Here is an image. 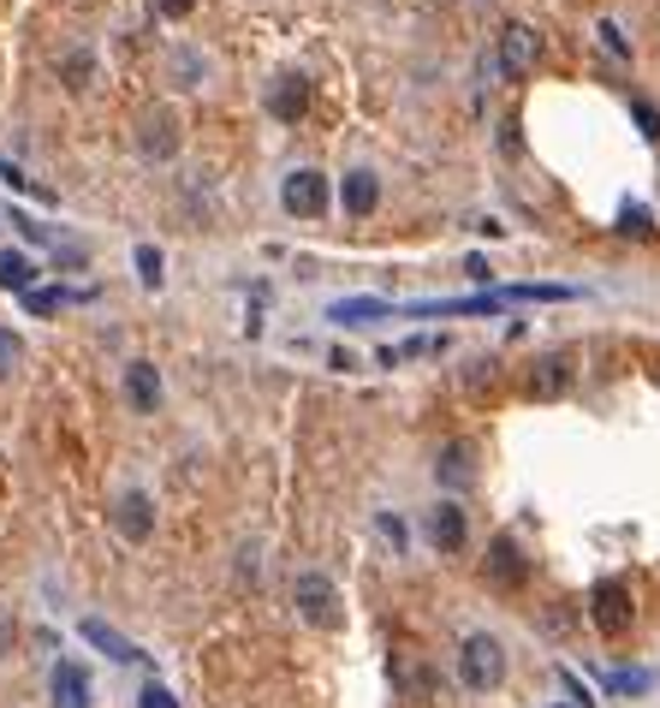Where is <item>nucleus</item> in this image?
<instances>
[{
  "label": "nucleus",
  "mask_w": 660,
  "mask_h": 708,
  "mask_svg": "<svg viewBox=\"0 0 660 708\" xmlns=\"http://www.w3.org/2000/svg\"><path fill=\"white\" fill-rule=\"evenodd\" d=\"M459 685L476 690V697H488V690L506 685V643L494 638V631L464 638V649H459Z\"/></svg>",
  "instance_id": "obj_1"
},
{
  "label": "nucleus",
  "mask_w": 660,
  "mask_h": 708,
  "mask_svg": "<svg viewBox=\"0 0 660 708\" xmlns=\"http://www.w3.org/2000/svg\"><path fill=\"white\" fill-rule=\"evenodd\" d=\"M292 601H298V613L310 619L316 631L345 625V601H340V589H333L328 571H298V578H292Z\"/></svg>",
  "instance_id": "obj_2"
},
{
  "label": "nucleus",
  "mask_w": 660,
  "mask_h": 708,
  "mask_svg": "<svg viewBox=\"0 0 660 708\" xmlns=\"http://www.w3.org/2000/svg\"><path fill=\"white\" fill-rule=\"evenodd\" d=\"M536 61H541V36H536V24L512 19L506 31H501V48H494V78L524 84V78L536 72Z\"/></svg>",
  "instance_id": "obj_3"
},
{
  "label": "nucleus",
  "mask_w": 660,
  "mask_h": 708,
  "mask_svg": "<svg viewBox=\"0 0 660 708\" xmlns=\"http://www.w3.org/2000/svg\"><path fill=\"white\" fill-rule=\"evenodd\" d=\"M590 619H595V631H601V638H625V631H630V619H637L630 584H619V578H601V584L590 589Z\"/></svg>",
  "instance_id": "obj_4"
},
{
  "label": "nucleus",
  "mask_w": 660,
  "mask_h": 708,
  "mask_svg": "<svg viewBox=\"0 0 660 708\" xmlns=\"http://www.w3.org/2000/svg\"><path fill=\"white\" fill-rule=\"evenodd\" d=\"M280 203H286V215H298V220H316V215H328V179H321L316 167H298V173H286V185H280Z\"/></svg>",
  "instance_id": "obj_5"
},
{
  "label": "nucleus",
  "mask_w": 660,
  "mask_h": 708,
  "mask_svg": "<svg viewBox=\"0 0 660 708\" xmlns=\"http://www.w3.org/2000/svg\"><path fill=\"white\" fill-rule=\"evenodd\" d=\"M48 697H54V708H96L90 673H84L78 661H54V673H48Z\"/></svg>",
  "instance_id": "obj_6"
},
{
  "label": "nucleus",
  "mask_w": 660,
  "mask_h": 708,
  "mask_svg": "<svg viewBox=\"0 0 660 708\" xmlns=\"http://www.w3.org/2000/svg\"><path fill=\"white\" fill-rule=\"evenodd\" d=\"M113 530H120L125 542H150L155 536V500L143 489L120 494V507H113Z\"/></svg>",
  "instance_id": "obj_7"
},
{
  "label": "nucleus",
  "mask_w": 660,
  "mask_h": 708,
  "mask_svg": "<svg viewBox=\"0 0 660 708\" xmlns=\"http://www.w3.org/2000/svg\"><path fill=\"white\" fill-rule=\"evenodd\" d=\"M138 150L155 155V161H167L173 150H179V120H173L167 108H150V113L138 120Z\"/></svg>",
  "instance_id": "obj_8"
},
{
  "label": "nucleus",
  "mask_w": 660,
  "mask_h": 708,
  "mask_svg": "<svg viewBox=\"0 0 660 708\" xmlns=\"http://www.w3.org/2000/svg\"><path fill=\"white\" fill-rule=\"evenodd\" d=\"M488 584H501V589H524V584H530V559H524V548L512 536H501L488 548Z\"/></svg>",
  "instance_id": "obj_9"
},
{
  "label": "nucleus",
  "mask_w": 660,
  "mask_h": 708,
  "mask_svg": "<svg viewBox=\"0 0 660 708\" xmlns=\"http://www.w3.org/2000/svg\"><path fill=\"white\" fill-rule=\"evenodd\" d=\"M435 477H440V489H471V482H476L471 440H447V447L435 453Z\"/></svg>",
  "instance_id": "obj_10"
},
{
  "label": "nucleus",
  "mask_w": 660,
  "mask_h": 708,
  "mask_svg": "<svg viewBox=\"0 0 660 708\" xmlns=\"http://www.w3.org/2000/svg\"><path fill=\"white\" fill-rule=\"evenodd\" d=\"M304 108H310V84H304L298 72H280L274 90H268V113H274V120H286V126H298Z\"/></svg>",
  "instance_id": "obj_11"
},
{
  "label": "nucleus",
  "mask_w": 660,
  "mask_h": 708,
  "mask_svg": "<svg viewBox=\"0 0 660 708\" xmlns=\"http://www.w3.org/2000/svg\"><path fill=\"white\" fill-rule=\"evenodd\" d=\"M393 690H399V697H435L440 690V678H435V667L429 661H417V655H393Z\"/></svg>",
  "instance_id": "obj_12"
},
{
  "label": "nucleus",
  "mask_w": 660,
  "mask_h": 708,
  "mask_svg": "<svg viewBox=\"0 0 660 708\" xmlns=\"http://www.w3.org/2000/svg\"><path fill=\"white\" fill-rule=\"evenodd\" d=\"M565 388H571V358L548 351V358L530 363V400H560Z\"/></svg>",
  "instance_id": "obj_13"
},
{
  "label": "nucleus",
  "mask_w": 660,
  "mask_h": 708,
  "mask_svg": "<svg viewBox=\"0 0 660 708\" xmlns=\"http://www.w3.org/2000/svg\"><path fill=\"white\" fill-rule=\"evenodd\" d=\"M78 631H84V643H96V649H101V655H108V661H120V667H131V661H138V655H143V649H138V643H131V638H120V631H113V625H108V619H84V625H78Z\"/></svg>",
  "instance_id": "obj_14"
},
{
  "label": "nucleus",
  "mask_w": 660,
  "mask_h": 708,
  "mask_svg": "<svg viewBox=\"0 0 660 708\" xmlns=\"http://www.w3.org/2000/svg\"><path fill=\"white\" fill-rule=\"evenodd\" d=\"M125 400H131V411H143V417H150V411L161 405V375H155V363H125Z\"/></svg>",
  "instance_id": "obj_15"
},
{
  "label": "nucleus",
  "mask_w": 660,
  "mask_h": 708,
  "mask_svg": "<svg viewBox=\"0 0 660 708\" xmlns=\"http://www.w3.org/2000/svg\"><path fill=\"white\" fill-rule=\"evenodd\" d=\"M375 203H381V179L375 173H345V185H340V209L345 215H375Z\"/></svg>",
  "instance_id": "obj_16"
},
{
  "label": "nucleus",
  "mask_w": 660,
  "mask_h": 708,
  "mask_svg": "<svg viewBox=\"0 0 660 708\" xmlns=\"http://www.w3.org/2000/svg\"><path fill=\"white\" fill-rule=\"evenodd\" d=\"M429 536L440 554H459L464 548V507H452V500H440L435 519H429Z\"/></svg>",
  "instance_id": "obj_17"
},
{
  "label": "nucleus",
  "mask_w": 660,
  "mask_h": 708,
  "mask_svg": "<svg viewBox=\"0 0 660 708\" xmlns=\"http://www.w3.org/2000/svg\"><path fill=\"white\" fill-rule=\"evenodd\" d=\"M506 298L488 292V298H440V304H410V316H494Z\"/></svg>",
  "instance_id": "obj_18"
},
{
  "label": "nucleus",
  "mask_w": 660,
  "mask_h": 708,
  "mask_svg": "<svg viewBox=\"0 0 660 708\" xmlns=\"http://www.w3.org/2000/svg\"><path fill=\"white\" fill-rule=\"evenodd\" d=\"M440 351H447V334H417V339H405V346H387L381 351V363H405V358H440Z\"/></svg>",
  "instance_id": "obj_19"
},
{
  "label": "nucleus",
  "mask_w": 660,
  "mask_h": 708,
  "mask_svg": "<svg viewBox=\"0 0 660 708\" xmlns=\"http://www.w3.org/2000/svg\"><path fill=\"white\" fill-rule=\"evenodd\" d=\"M0 286L7 292H36V262L24 257V250H7V257H0Z\"/></svg>",
  "instance_id": "obj_20"
},
{
  "label": "nucleus",
  "mask_w": 660,
  "mask_h": 708,
  "mask_svg": "<svg viewBox=\"0 0 660 708\" xmlns=\"http://www.w3.org/2000/svg\"><path fill=\"white\" fill-rule=\"evenodd\" d=\"M328 316H333V322H358V328H363V322L393 316V304H381V298H340V304L328 309Z\"/></svg>",
  "instance_id": "obj_21"
},
{
  "label": "nucleus",
  "mask_w": 660,
  "mask_h": 708,
  "mask_svg": "<svg viewBox=\"0 0 660 708\" xmlns=\"http://www.w3.org/2000/svg\"><path fill=\"white\" fill-rule=\"evenodd\" d=\"M90 72H96L90 48H72L66 61H61V78H66V90H84V84H90Z\"/></svg>",
  "instance_id": "obj_22"
},
{
  "label": "nucleus",
  "mask_w": 660,
  "mask_h": 708,
  "mask_svg": "<svg viewBox=\"0 0 660 708\" xmlns=\"http://www.w3.org/2000/svg\"><path fill=\"white\" fill-rule=\"evenodd\" d=\"M66 298H72L66 286H36V292H24V309H31V316H54Z\"/></svg>",
  "instance_id": "obj_23"
},
{
  "label": "nucleus",
  "mask_w": 660,
  "mask_h": 708,
  "mask_svg": "<svg viewBox=\"0 0 660 708\" xmlns=\"http://www.w3.org/2000/svg\"><path fill=\"white\" fill-rule=\"evenodd\" d=\"M607 685L619 690V697H642V690L654 685V673H642V667H619V673H607Z\"/></svg>",
  "instance_id": "obj_24"
},
{
  "label": "nucleus",
  "mask_w": 660,
  "mask_h": 708,
  "mask_svg": "<svg viewBox=\"0 0 660 708\" xmlns=\"http://www.w3.org/2000/svg\"><path fill=\"white\" fill-rule=\"evenodd\" d=\"M619 232H630V239H649V209H642V203H625L619 209Z\"/></svg>",
  "instance_id": "obj_25"
},
{
  "label": "nucleus",
  "mask_w": 660,
  "mask_h": 708,
  "mask_svg": "<svg viewBox=\"0 0 660 708\" xmlns=\"http://www.w3.org/2000/svg\"><path fill=\"white\" fill-rule=\"evenodd\" d=\"M138 280L143 286H161V250L155 244H138Z\"/></svg>",
  "instance_id": "obj_26"
},
{
  "label": "nucleus",
  "mask_w": 660,
  "mask_h": 708,
  "mask_svg": "<svg viewBox=\"0 0 660 708\" xmlns=\"http://www.w3.org/2000/svg\"><path fill=\"white\" fill-rule=\"evenodd\" d=\"M630 113H637V126H642V138H660V108H654V101H630Z\"/></svg>",
  "instance_id": "obj_27"
},
{
  "label": "nucleus",
  "mask_w": 660,
  "mask_h": 708,
  "mask_svg": "<svg viewBox=\"0 0 660 708\" xmlns=\"http://www.w3.org/2000/svg\"><path fill=\"white\" fill-rule=\"evenodd\" d=\"M138 708H179V702H173V690H167V685H155V678H150V685L138 690Z\"/></svg>",
  "instance_id": "obj_28"
},
{
  "label": "nucleus",
  "mask_w": 660,
  "mask_h": 708,
  "mask_svg": "<svg viewBox=\"0 0 660 708\" xmlns=\"http://www.w3.org/2000/svg\"><path fill=\"white\" fill-rule=\"evenodd\" d=\"M12 363H19V339H12L7 328H0V375H7Z\"/></svg>",
  "instance_id": "obj_29"
},
{
  "label": "nucleus",
  "mask_w": 660,
  "mask_h": 708,
  "mask_svg": "<svg viewBox=\"0 0 660 708\" xmlns=\"http://www.w3.org/2000/svg\"><path fill=\"white\" fill-rule=\"evenodd\" d=\"M381 536H387V542H393V554H399V548H405V524H399V519H393V512H387V519H381Z\"/></svg>",
  "instance_id": "obj_30"
},
{
  "label": "nucleus",
  "mask_w": 660,
  "mask_h": 708,
  "mask_svg": "<svg viewBox=\"0 0 660 708\" xmlns=\"http://www.w3.org/2000/svg\"><path fill=\"white\" fill-rule=\"evenodd\" d=\"M601 42H607V48H613V54H630V48H625V36H619V31H613V24H601Z\"/></svg>",
  "instance_id": "obj_31"
},
{
  "label": "nucleus",
  "mask_w": 660,
  "mask_h": 708,
  "mask_svg": "<svg viewBox=\"0 0 660 708\" xmlns=\"http://www.w3.org/2000/svg\"><path fill=\"white\" fill-rule=\"evenodd\" d=\"M190 7H197V0H161V12H167V19H185Z\"/></svg>",
  "instance_id": "obj_32"
},
{
  "label": "nucleus",
  "mask_w": 660,
  "mask_h": 708,
  "mask_svg": "<svg viewBox=\"0 0 660 708\" xmlns=\"http://www.w3.org/2000/svg\"><path fill=\"white\" fill-rule=\"evenodd\" d=\"M548 708H565V702H548Z\"/></svg>",
  "instance_id": "obj_33"
}]
</instances>
